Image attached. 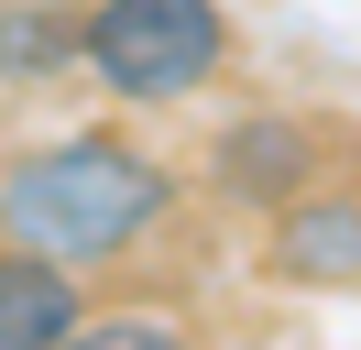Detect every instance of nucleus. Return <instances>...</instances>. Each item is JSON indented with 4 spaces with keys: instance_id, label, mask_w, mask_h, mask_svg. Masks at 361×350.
Instances as JSON below:
<instances>
[{
    "instance_id": "obj_5",
    "label": "nucleus",
    "mask_w": 361,
    "mask_h": 350,
    "mask_svg": "<svg viewBox=\"0 0 361 350\" xmlns=\"http://www.w3.org/2000/svg\"><path fill=\"white\" fill-rule=\"evenodd\" d=\"M285 252H295V274H361V219L350 208H307L285 230Z\"/></svg>"
},
{
    "instance_id": "obj_3",
    "label": "nucleus",
    "mask_w": 361,
    "mask_h": 350,
    "mask_svg": "<svg viewBox=\"0 0 361 350\" xmlns=\"http://www.w3.org/2000/svg\"><path fill=\"white\" fill-rule=\"evenodd\" d=\"M66 328H77V284H66V262L11 252V262H0V350H44V339H66Z\"/></svg>"
},
{
    "instance_id": "obj_2",
    "label": "nucleus",
    "mask_w": 361,
    "mask_h": 350,
    "mask_svg": "<svg viewBox=\"0 0 361 350\" xmlns=\"http://www.w3.org/2000/svg\"><path fill=\"white\" fill-rule=\"evenodd\" d=\"M77 55L121 99H186V88L219 77L230 22H219V0H99V22L77 33Z\"/></svg>"
},
{
    "instance_id": "obj_1",
    "label": "nucleus",
    "mask_w": 361,
    "mask_h": 350,
    "mask_svg": "<svg viewBox=\"0 0 361 350\" xmlns=\"http://www.w3.org/2000/svg\"><path fill=\"white\" fill-rule=\"evenodd\" d=\"M154 208H164V175L132 143H55L0 175V230L44 262H110L121 241L154 230Z\"/></svg>"
},
{
    "instance_id": "obj_4",
    "label": "nucleus",
    "mask_w": 361,
    "mask_h": 350,
    "mask_svg": "<svg viewBox=\"0 0 361 350\" xmlns=\"http://www.w3.org/2000/svg\"><path fill=\"white\" fill-rule=\"evenodd\" d=\"M219 164H230V186H241V197H285L295 175H307V131H230Z\"/></svg>"
}]
</instances>
